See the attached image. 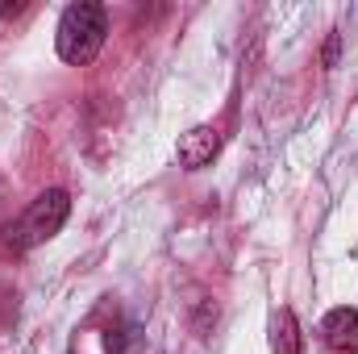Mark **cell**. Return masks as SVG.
I'll return each instance as SVG.
<instances>
[{
    "label": "cell",
    "instance_id": "6da1fadb",
    "mask_svg": "<svg viewBox=\"0 0 358 354\" xmlns=\"http://www.w3.org/2000/svg\"><path fill=\"white\" fill-rule=\"evenodd\" d=\"M67 213H71V196H67L63 187L42 192L38 200H29V208H25L17 221L0 225V255H25V250L50 242V238L63 229Z\"/></svg>",
    "mask_w": 358,
    "mask_h": 354
},
{
    "label": "cell",
    "instance_id": "7a4b0ae2",
    "mask_svg": "<svg viewBox=\"0 0 358 354\" xmlns=\"http://www.w3.org/2000/svg\"><path fill=\"white\" fill-rule=\"evenodd\" d=\"M104 34H108V21H104V8L96 0L67 4L63 17H59V29H55L59 59L71 63V67H88L104 46Z\"/></svg>",
    "mask_w": 358,
    "mask_h": 354
},
{
    "label": "cell",
    "instance_id": "3957f363",
    "mask_svg": "<svg viewBox=\"0 0 358 354\" xmlns=\"http://www.w3.org/2000/svg\"><path fill=\"white\" fill-rule=\"evenodd\" d=\"M217 150H221V129H217V125H196V129H187V134L179 138L176 159H179L183 171H200V167L213 163Z\"/></svg>",
    "mask_w": 358,
    "mask_h": 354
},
{
    "label": "cell",
    "instance_id": "277c9868",
    "mask_svg": "<svg viewBox=\"0 0 358 354\" xmlns=\"http://www.w3.org/2000/svg\"><path fill=\"white\" fill-rule=\"evenodd\" d=\"M321 338L334 354H358V309H350V304L329 309L321 321Z\"/></svg>",
    "mask_w": 358,
    "mask_h": 354
},
{
    "label": "cell",
    "instance_id": "5b68a950",
    "mask_svg": "<svg viewBox=\"0 0 358 354\" xmlns=\"http://www.w3.org/2000/svg\"><path fill=\"white\" fill-rule=\"evenodd\" d=\"M271 351L275 354H300V325L292 309H279L271 317Z\"/></svg>",
    "mask_w": 358,
    "mask_h": 354
},
{
    "label": "cell",
    "instance_id": "8992f818",
    "mask_svg": "<svg viewBox=\"0 0 358 354\" xmlns=\"http://www.w3.org/2000/svg\"><path fill=\"white\" fill-rule=\"evenodd\" d=\"M17 13H25V4H21V0H13V4H0V17H17Z\"/></svg>",
    "mask_w": 358,
    "mask_h": 354
}]
</instances>
